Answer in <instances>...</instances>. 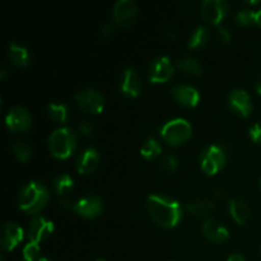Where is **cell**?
Here are the masks:
<instances>
[{"mask_svg":"<svg viewBox=\"0 0 261 261\" xmlns=\"http://www.w3.org/2000/svg\"><path fill=\"white\" fill-rule=\"evenodd\" d=\"M148 212L153 221L161 227L171 228L180 223L182 218V208L177 200L165 195H150L147 200Z\"/></svg>","mask_w":261,"mask_h":261,"instance_id":"cell-1","label":"cell"},{"mask_svg":"<svg viewBox=\"0 0 261 261\" xmlns=\"http://www.w3.org/2000/svg\"><path fill=\"white\" fill-rule=\"evenodd\" d=\"M48 199H50V193L46 186L37 181H31L20 189L18 203L23 212L35 214L45 208L46 204L48 203Z\"/></svg>","mask_w":261,"mask_h":261,"instance_id":"cell-2","label":"cell"},{"mask_svg":"<svg viewBox=\"0 0 261 261\" xmlns=\"http://www.w3.org/2000/svg\"><path fill=\"white\" fill-rule=\"evenodd\" d=\"M76 147V135L70 127L63 126L54 130L48 137V148L53 155L61 158H68Z\"/></svg>","mask_w":261,"mask_h":261,"instance_id":"cell-3","label":"cell"},{"mask_svg":"<svg viewBox=\"0 0 261 261\" xmlns=\"http://www.w3.org/2000/svg\"><path fill=\"white\" fill-rule=\"evenodd\" d=\"M191 133L193 127L190 122L182 117H176L163 125L161 129V137L170 145H180L191 137Z\"/></svg>","mask_w":261,"mask_h":261,"instance_id":"cell-4","label":"cell"},{"mask_svg":"<svg viewBox=\"0 0 261 261\" xmlns=\"http://www.w3.org/2000/svg\"><path fill=\"white\" fill-rule=\"evenodd\" d=\"M226 163V153L219 145H209L201 153V170L208 175H216Z\"/></svg>","mask_w":261,"mask_h":261,"instance_id":"cell-5","label":"cell"},{"mask_svg":"<svg viewBox=\"0 0 261 261\" xmlns=\"http://www.w3.org/2000/svg\"><path fill=\"white\" fill-rule=\"evenodd\" d=\"M175 68L168 56H158L150 63L148 69V79L152 83H163L172 78Z\"/></svg>","mask_w":261,"mask_h":261,"instance_id":"cell-6","label":"cell"},{"mask_svg":"<svg viewBox=\"0 0 261 261\" xmlns=\"http://www.w3.org/2000/svg\"><path fill=\"white\" fill-rule=\"evenodd\" d=\"M75 101L82 110L88 114H98L103 110L105 98L98 91L92 88L79 91L75 94Z\"/></svg>","mask_w":261,"mask_h":261,"instance_id":"cell-7","label":"cell"},{"mask_svg":"<svg viewBox=\"0 0 261 261\" xmlns=\"http://www.w3.org/2000/svg\"><path fill=\"white\" fill-rule=\"evenodd\" d=\"M114 20L120 27L133 24L138 14V5L133 0H117L114 5Z\"/></svg>","mask_w":261,"mask_h":261,"instance_id":"cell-8","label":"cell"},{"mask_svg":"<svg viewBox=\"0 0 261 261\" xmlns=\"http://www.w3.org/2000/svg\"><path fill=\"white\" fill-rule=\"evenodd\" d=\"M5 124L12 132H24L32 124V116L25 107L14 106L8 111Z\"/></svg>","mask_w":261,"mask_h":261,"instance_id":"cell-9","label":"cell"},{"mask_svg":"<svg viewBox=\"0 0 261 261\" xmlns=\"http://www.w3.org/2000/svg\"><path fill=\"white\" fill-rule=\"evenodd\" d=\"M228 10V4L224 0H204L200 5L201 17L212 24H218Z\"/></svg>","mask_w":261,"mask_h":261,"instance_id":"cell-10","label":"cell"},{"mask_svg":"<svg viewBox=\"0 0 261 261\" xmlns=\"http://www.w3.org/2000/svg\"><path fill=\"white\" fill-rule=\"evenodd\" d=\"M54 231V223L45 217H36L30 222L27 227V237L30 242H36L45 240L46 237L50 236Z\"/></svg>","mask_w":261,"mask_h":261,"instance_id":"cell-11","label":"cell"},{"mask_svg":"<svg viewBox=\"0 0 261 261\" xmlns=\"http://www.w3.org/2000/svg\"><path fill=\"white\" fill-rule=\"evenodd\" d=\"M73 209L78 214L86 217V218H94V217H98L102 213L103 203H102L98 196L88 195L79 199L73 205Z\"/></svg>","mask_w":261,"mask_h":261,"instance_id":"cell-12","label":"cell"},{"mask_svg":"<svg viewBox=\"0 0 261 261\" xmlns=\"http://www.w3.org/2000/svg\"><path fill=\"white\" fill-rule=\"evenodd\" d=\"M229 106L233 111L240 114L241 116L246 117L251 114L252 111V102L251 97L245 89L234 88L232 89L228 96Z\"/></svg>","mask_w":261,"mask_h":261,"instance_id":"cell-13","label":"cell"},{"mask_svg":"<svg viewBox=\"0 0 261 261\" xmlns=\"http://www.w3.org/2000/svg\"><path fill=\"white\" fill-rule=\"evenodd\" d=\"M23 229L18 226L15 222H7L3 224V234H2V249L4 251H12L17 247L23 240Z\"/></svg>","mask_w":261,"mask_h":261,"instance_id":"cell-14","label":"cell"},{"mask_svg":"<svg viewBox=\"0 0 261 261\" xmlns=\"http://www.w3.org/2000/svg\"><path fill=\"white\" fill-rule=\"evenodd\" d=\"M172 96L180 105L186 107H194L200 101V93L193 86L177 84L172 88Z\"/></svg>","mask_w":261,"mask_h":261,"instance_id":"cell-15","label":"cell"},{"mask_svg":"<svg viewBox=\"0 0 261 261\" xmlns=\"http://www.w3.org/2000/svg\"><path fill=\"white\" fill-rule=\"evenodd\" d=\"M201 229H203L206 239H209L213 242H217V244L226 241L229 237L228 228L226 226H223L221 222L217 221L216 218H206L203 222Z\"/></svg>","mask_w":261,"mask_h":261,"instance_id":"cell-16","label":"cell"},{"mask_svg":"<svg viewBox=\"0 0 261 261\" xmlns=\"http://www.w3.org/2000/svg\"><path fill=\"white\" fill-rule=\"evenodd\" d=\"M142 81L133 68L124 70L121 79V91L130 97H137L142 92Z\"/></svg>","mask_w":261,"mask_h":261,"instance_id":"cell-17","label":"cell"},{"mask_svg":"<svg viewBox=\"0 0 261 261\" xmlns=\"http://www.w3.org/2000/svg\"><path fill=\"white\" fill-rule=\"evenodd\" d=\"M99 161V154L93 147L86 148L83 152L79 154L76 160V170L81 173H89L97 167Z\"/></svg>","mask_w":261,"mask_h":261,"instance_id":"cell-18","label":"cell"},{"mask_svg":"<svg viewBox=\"0 0 261 261\" xmlns=\"http://www.w3.org/2000/svg\"><path fill=\"white\" fill-rule=\"evenodd\" d=\"M8 58L14 65L27 66L30 64V51L23 45L12 42L8 46Z\"/></svg>","mask_w":261,"mask_h":261,"instance_id":"cell-19","label":"cell"},{"mask_svg":"<svg viewBox=\"0 0 261 261\" xmlns=\"http://www.w3.org/2000/svg\"><path fill=\"white\" fill-rule=\"evenodd\" d=\"M229 213L239 224H245L250 218V208L241 199L229 201Z\"/></svg>","mask_w":261,"mask_h":261,"instance_id":"cell-20","label":"cell"},{"mask_svg":"<svg viewBox=\"0 0 261 261\" xmlns=\"http://www.w3.org/2000/svg\"><path fill=\"white\" fill-rule=\"evenodd\" d=\"M177 68L184 73L190 74V75H200L201 71H203L200 61L193 56H185V58L178 59Z\"/></svg>","mask_w":261,"mask_h":261,"instance_id":"cell-21","label":"cell"},{"mask_svg":"<svg viewBox=\"0 0 261 261\" xmlns=\"http://www.w3.org/2000/svg\"><path fill=\"white\" fill-rule=\"evenodd\" d=\"M214 209V203L209 199H194L188 204V211L195 216H206Z\"/></svg>","mask_w":261,"mask_h":261,"instance_id":"cell-22","label":"cell"},{"mask_svg":"<svg viewBox=\"0 0 261 261\" xmlns=\"http://www.w3.org/2000/svg\"><path fill=\"white\" fill-rule=\"evenodd\" d=\"M10 148H12V152L14 153L15 157L19 161H22V162H25V161L30 160L31 154H32V147L24 139L14 140Z\"/></svg>","mask_w":261,"mask_h":261,"instance_id":"cell-23","label":"cell"},{"mask_svg":"<svg viewBox=\"0 0 261 261\" xmlns=\"http://www.w3.org/2000/svg\"><path fill=\"white\" fill-rule=\"evenodd\" d=\"M161 153H162V145L154 138L147 139V142L143 144L142 149H140V154L147 160H154L158 155H161Z\"/></svg>","mask_w":261,"mask_h":261,"instance_id":"cell-24","label":"cell"},{"mask_svg":"<svg viewBox=\"0 0 261 261\" xmlns=\"http://www.w3.org/2000/svg\"><path fill=\"white\" fill-rule=\"evenodd\" d=\"M209 41V31L208 28L200 25V27L196 28L195 31L191 35L190 40H189V47L190 48H198L203 47L208 43Z\"/></svg>","mask_w":261,"mask_h":261,"instance_id":"cell-25","label":"cell"},{"mask_svg":"<svg viewBox=\"0 0 261 261\" xmlns=\"http://www.w3.org/2000/svg\"><path fill=\"white\" fill-rule=\"evenodd\" d=\"M74 186V180L70 175L68 173H63V175H59L58 177L54 180V189H55L56 193L59 195H65L69 191L73 189Z\"/></svg>","mask_w":261,"mask_h":261,"instance_id":"cell-26","label":"cell"},{"mask_svg":"<svg viewBox=\"0 0 261 261\" xmlns=\"http://www.w3.org/2000/svg\"><path fill=\"white\" fill-rule=\"evenodd\" d=\"M48 115L56 122H64L68 119V107L64 103H50L47 106Z\"/></svg>","mask_w":261,"mask_h":261,"instance_id":"cell-27","label":"cell"},{"mask_svg":"<svg viewBox=\"0 0 261 261\" xmlns=\"http://www.w3.org/2000/svg\"><path fill=\"white\" fill-rule=\"evenodd\" d=\"M41 249L36 242H28L23 249V259L24 261H35L40 256Z\"/></svg>","mask_w":261,"mask_h":261,"instance_id":"cell-28","label":"cell"},{"mask_svg":"<svg viewBox=\"0 0 261 261\" xmlns=\"http://www.w3.org/2000/svg\"><path fill=\"white\" fill-rule=\"evenodd\" d=\"M236 20L241 25H250L255 23V12L249 9L239 10L236 14Z\"/></svg>","mask_w":261,"mask_h":261,"instance_id":"cell-29","label":"cell"},{"mask_svg":"<svg viewBox=\"0 0 261 261\" xmlns=\"http://www.w3.org/2000/svg\"><path fill=\"white\" fill-rule=\"evenodd\" d=\"M161 167L167 172H173L177 168V158L173 154H165L161 160Z\"/></svg>","mask_w":261,"mask_h":261,"instance_id":"cell-30","label":"cell"},{"mask_svg":"<svg viewBox=\"0 0 261 261\" xmlns=\"http://www.w3.org/2000/svg\"><path fill=\"white\" fill-rule=\"evenodd\" d=\"M115 32H116V25H115V23L112 22L105 23V24L101 27V30H99V35L105 38L112 37V36L115 35Z\"/></svg>","mask_w":261,"mask_h":261,"instance_id":"cell-31","label":"cell"},{"mask_svg":"<svg viewBox=\"0 0 261 261\" xmlns=\"http://www.w3.org/2000/svg\"><path fill=\"white\" fill-rule=\"evenodd\" d=\"M79 130L82 132V134L92 135L96 132V125H94V122L91 121V120H84V121H82V124L79 125Z\"/></svg>","mask_w":261,"mask_h":261,"instance_id":"cell-32","label":"cell"},{"mask_svg":"<svg viewBox=\"0 0 261 261\" xmlns=\"http://www.w3.org/2000/svg\"><path fill=\"white\" fill-rule=\"evenodd\" d=\"M249 134L255 143H260L261 144V121L256 122V124L250 127Z\"/></svg>","mask_w":261,"mask_h":261,"instance_id":"cell-33","label":"cell"},{"mask_svg":"<svg viewBox=\"0 0 261 261\" xmlns=\"http://www.w3.org/2000/svg\"><path fill=\"white\" fill-rule=\"evenodd\" d=\"M217 35H218V38L221 42H228V41L231 40V35H229L228 31L224 27L217 28Z\"/></svg>","mask_w":261,"mask_h":261,"instance_id":"cell-34","label":"cell"},{"mask_svg":"<svg viewBox=\"0 0 261 261\" xmlns=\"http://www.w3.org/2000/svg\"><path fill=\"white\" fill-rule=\"evenodd\" d=\"M214 196L218 198L219 200H223V199L228 198V194H227V191L224 190V189H217V190L214 191Z\"/></svg>","mask_w":261,"mask_h":261,"instance_id":"cell-35","label":"cell"},{"mask_svg":"<svg viewBox=\"0 0 261 261\" xmlns=\"http://www.w3.org/2000/svg\"><path fill=\"white\" fill-rule=\"evenodd\" d=\"M227 261H247V260L245 259V257L242 256V255L232 254V255H229L228 259H227Z\"/></svg>","mask_w":261,"mask_h":261,"instance_id":"cell-36","label":"cell"},{"mask_svg":"<svg viewBox=\"0 0 261 261\" xmlns=\"http://www.w3.org/2000/svg\"><path fill=\"white\" fill-rule=\"evenodd\" d=\"M255 23H257L261 27V9L255 12Z\"/></svg>","mask_w":261,"mask_h":261,"instance_id":"cell-37","label":"cell"},{"mask_svg":"<svg viewBox=\"0 0 261 261\" xmlns=\"http://www.w3.org/2000/svg\"><path fill=\"white\" fill-rule=\"evenodd\" d=\"M60 205L64 206V208H69V206H70V201H69L66 198H61Z\"/></svg>","mask_w":261,"mask_h":261,"instance_id":"cell-38","label":"cell"},{"mask_svg":"<svg viewBox=\"0 0 261 261\" xmlns=\"http://www.w3.org/2000/svg\"><path fill=\"white\" fill-rule=\"evenodd\" d=\"M7 75H8V70H7V68H5V66H3V68H2V71H0V78H2V79H5V78H7Z\"/></svg>","mask_w":261,"mask_h":261,"instance_id":"cell-39","label":"cell"},{"mask_svg":"<svg viewBox=\"0 0 261 261\" xmlns=\"http://www.w3.org/2000/svg\"><path fill=\"white\" fill-rule=\"evenodd\" d=\"M256 91L259 92V94H261V74H260L259 79H257V82H256Z\"/></svg>","mask_w":261,"mask_h":261,"instance_id":"cell-40","label":"cell"},{"mask_svg":"<svg viewBox=\"0 0 261 261\" xmlns=\"http://www.w3.org/2000/svg\"><path fill=\"white\" fill-rule=\"evenodd\" d=\"M38 261H51V260L46 259V257H41V259H38Z\"/></svg>","mask_w":261,"mask_h":261,"instance_id":"cell-41","label":"cell"},{"mask_svg":"<svg viewBox=\"0 0 261 261\" xmlns=\"http://www.w3.org/2000/svg\"><path fill=\"white\" fill-rule=\"evenodd\" d=\"M97 261H105V260H97Z\"/></svg>","mask_w":261,"mask_h":261,"instance_id":"cell-42","label":"cell"},{"mask_svg":"<svg viewBox=\"0 0 261 261\" xmlns=\"http://www.w3.org/2000/svg\"><path fill=\"white\" fill-rule=\"evenodd\" d=\"M260 251H261V247H260Z\"/></svg>","mask_w":261,"mask_h":261,"instance_id":"cell-43","label":"cell"}]
</instances>
